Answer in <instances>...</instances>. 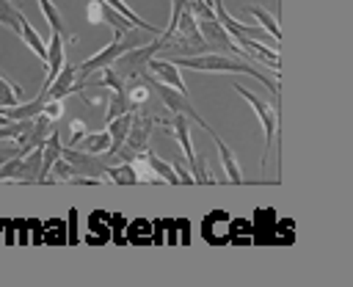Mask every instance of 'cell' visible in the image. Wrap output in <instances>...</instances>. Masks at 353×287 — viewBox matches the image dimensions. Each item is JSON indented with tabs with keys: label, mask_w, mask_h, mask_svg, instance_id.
Segmentation results:
<instances>
[{
	"label": "cell",
	"mask_w": 353,
	"mask_h": 287,
	"mask_svg": "<svg viewBox=\"0 0 353 287\" xmlns=\"http://www.w3.org/2000/svg\"><path fill=\"white\" fill-rule=\"evenodd\" d=\"M174 66H185V69H193V72H229V75H251L256 77L259 83H265L273 94H279V80H270L265 72H259L256 66H251L248 61H237V58H229V55H221V52H204V55H188V58H176L174 52H168V58Z\"/></svg>",
	"instance_id": "cell-1"
},
{
	"label": "cell",
	"mask_w": 353,
	"mask_h": 287,
	"mask_svg": "<svg viewBox=\"0 0 353 287\" xmlns=\"http://www.w3.org/2000/svg\"><path fill=\"white\" fill-rule=\"evenodd\" d=\"M138 44H143V41H138V39H135V33H132V30H127L124 36L113 39L110 44H105L97 55H91V58H85L83 63H77V66H74V69H77V77L83 80V77H88V75H94V72H99V69L110 66L119 55H124L127 50H132V47H138ZM80 80H74V83H80Z\"/></svg>",
	"instance_id": "cell-2"
},
{
	"label": "cell",
	"mask_w": 353,
	"mask_h": 287,
	"mask_svg": "<svg viewBox=\"0 0 353 287\" xmlns=\"http://www.w3.org/2000/svg\"><path fill=\"white\" fill-rule=\"evenodd\" d=\"M152 127H154V119H152V116H146V113H132L127 138H124V144L116 149V155H119L124 163H130L132 155H138V152H143V149L149 146Z\"/></svg>",
	"instance_id": "cell-3"
},
{
	"label": "cell",
	"mask_w": 353,
	"mask_h": 287,
	"mask_svg": "<svg viewBox=\"0 0 353 287\" xmlns=\"http://www.w3.org/2000/svg\"><path fill=\"white\" fill-rule=\"evenodd\" d=\"M141 80H143L149 88H154V91L160 94V99L165 102V108H168L171 113H182V116H188L190 121H196L199 127H204L207 132H212V127L193 110V105H190V99H188L185 94H179L176 88H171V86H165V83H160V80H152V77H141Z\"/></svg>",
	"instance_id": "cell-4"
},
{
	"label": "cell",
	"mask_w": 353,
	"mask_h": 287,
	"mask_svg": "<svg viewBox=\"0 0 353 287\" xmlns=\"http://www.w3.org/2000/svg\"><path fill=\"white\" fill-rule=\"evenodd\" d=\"M232 88H234V91L254 108V113H256V119H259V124H262V132H265V155H262V166H265V160H268V149H270L273 135H276V110H273V105H268L262 97H256V94L248 91L245 86L232 83Z\"/></svg>",
	"instance_id": "cell-5"
},
{
	"label": "cell",
	"mask_w": 353,
	"mask_h": 287,
	"mask_svg": "<svg viewBox=\"0 0 353 287\" xmlns=\"http://www.w3.org/2000/svg\"><path fill=\"white\" fill-rule=\"evenodd\" d=\"M85 19L94 22V25H110L113 33H116V39L124 36L127 30H132V22H127V19H124L119 11H113L105 0H88V6H85Z\"/></svg>",
	"instance_id": "cell-6"
},
{
	"label": "cell",
	"mask_w": 353,
	"mask_h": 287,
	"mask_svg": "<svg viewBox=\"0 0 353 287\" xmlns=\"http://www.w3.org/2000/svg\"><path fill=\"white\" fill-rule=\"evenodd\" d=\"M188 116H182V113H174V119L171 121H165V119H157V124H163L165 130H171V135L176 138V144H179V149H182V155H185V163H188V168H190V177L196 174V155H193V141H190V132H188Z\"/></svg>",
	"instance_id": "cell-7"
},
{
	"label": "cell",
	"mask_w": 353,
	"mask_h": 287,
	"mask_svg": "<svg viewBox=\"0 0 353 287\" xmlns=\"http://www.w3.org/2000/svg\"><path fill=\"white\" fill-rule=\"evenodd\" d=\"M146 69H149L160 83H165V86H171V88H176L179 94L188 97V86H185V80H182V75H179V66H174V63L165 61V58H149Z\"/></svg>",
	"instance_id": "cell-8"
},
{
	"label": "cell",
	"mask_w": 353,
	"mask_h": 287,
	"mask_svg": "<svg viewBox=\"0 0 353 287\" xmlns=\"http://www.w3.org/2000/svg\"><path fill=\"white\" fill-rule=\"evenodd\" d=\"M61 135H58V130H52L50 127V132H47V138H44V144H41V160H39V174H36V182L39 185H44V179H47V174H50V168H52V163L61 157Z\"/></svg>",
	"instance_id": "cell-9"
},
{
	"label": "cell",
	"mask_w": 353,
	"mask_h": 287,
	"mask_svg": "<svg viewBox=\"0 0 353 287\" xmlns=\"http://www.w3.org/2000/svg\"><path fill=\"white\" fill-rule=\"evenodd\" d=\"M74 80H77V69H74L72 63H63V66H61V72L52 77V83H50L47 88H41L44 99H63L66 94H72Z\"/></svg>",
	"instance_id": "cell-10"
},
{
	"label": "cell",
	"mask_w": 353,
	"mask_h": 287,
	"mask_svg": "<svg viewBox=\"0 0 353 287\" xmlns=\"http://www.w3.org/2000/svg\"><path fill=\"white\" fill-rule=\"evenodd\" d=\"M47 77H44V86L41 88H47L50 83H52V77L61 72V66H63V36L61 33H50V41H47Z\"/></svg>",
	"instance_id": "cell-11"
},
{
	"label": "cell",
	"mask_w": 353,
	"mask_h": 287,
	"mask_svg": "<svg viewBox=\"0 0 353 287\" xmlns=\"http://www.w3.org/2000/svg\"><path fill=\"white\" fill-rule=\"evenodd\" d=\"M212 135V141H215V149H218V157H221V166H223V174H226V179L229 182H234V185H240L243 182V171H240V166H237V160H234V155H232V149L215 135V132H210Z\"/></svg>",
	"instance_id": "cell-12"
},
{
	"label": "cell",
	"mask_w": 353,
	"mask_h": 287,
	"mask_svg": "<svg viewBox=\"0 0 353 287\" xmlns=\"http://www.w3.org/2000/svg\"><path fill=\"white\" fill-rule=\"evenodd\" d=\"M130 119H132V110H127V113H121V116H116V119H110L108 124H110V155H116V149L124 144V138H127V130H130Z\"/></svg>",
	"instance_id": "cell-13"
},
{
	"label": "cell",
	"mask_w": 353,
	"mask_h": 287,
	"mask_svg": "<svg viewBox=\"0 0 353 287\" xmlns=\"http://www.w3.org/2000/svg\"><path fill=\"white\" fill-rule=\"evenodd\" d=\"M19 36H22V41H25L41 61H47V44H44V39L33 30V25H30L25 17H22V22H19Z\"/></svg>",
	"instance_id": "cell-14"
},
{
	"label": "cell",
	"mask_w": 353,
	"mask_h": 287,
	"mask_svg": "<svg viewBox=\"0 0 353 287\" xmlns=\"http://www.w3.org/2000/svg\"><path fill=\"white\" fill-rule=\"evenodd\" d=\"M248 14L259 22V28H262L273 41H279V36H281V33H279V22H276V17H273L270 11H265L262 6H248Z\"/></svg>",
	"instance_id": "cell-15"
},
{
	"label": "cell",
	"mask_w": 353,
	"mask_h": 287,
	"mask_svg": "<svg viewBox=\"0 0 353 287\" xmlns=\"http://www.w3.org/2000/svg\"><path fill=\"white\" fill-rule=\"evenodd\" d=\"M80 144H83V152H88V155H102V152L110 149V132H108V130L85 132V138H83Z\"/></svg>",
	"instance_id": "cell-16"
},
{
	"label": "cell",
	"mask_w": 353,
	"mask_h": 287,
	"mask_svg": "<svg viewBox=\"0 0 353 287\" xmlns=\"http://www.w3.org/2000/svg\"><path fill=\"white\" fill-rule=\"evenodd\" d=\"M146 160H149V166L154 168V174H157L163 182H168V185H176V182H179V177H176V171H174V166H171V163H165L163 157H157L149 146H146Z\"/></svg>",
	"instance_id": "cell-17"
},
{
	"label": "cell",
	"mask_w": 353,
	"mask_h": 287,
	"mask_svg": "<svg viewBox=\"0 0 353 287\" xmlns=\"http://www.w3.org/2000/svg\"><path fill=\"white\" fill-rule=\"evenodd\" d=\"M36 3H39L41 14H44V19H47L50 30H55V33H61V36L66 39V25H63V19H61V11L55 8V3H52V0H36Z\"/></svg>",
	"instance_id": "cell-18"
},
{
	"label": "cell",
	"mask_w": 353,
	"mask_h": 287,
	"mask_svg": "<svg viewBox=\"0 0 353 287\" xmlns=\"http://www.w3.org/2000/svg\"><path fill=\"white\" fill-rule=\"evenodd\" d=\"M19 22H22V11L11 0H0V25L11 28L19 36Z\"/></svg>",
	"instance_id": "cell-19"
},
{
	"label": "cell",
	"mask_w": 353,
	"mask_h": 287,
	"mask_svg": "<svg viewBox=\"0 0 353 287\" xmlns=\"http://www.w3.org/2000/svg\"><path fill=\"white\" fill-rule=\"evenodd\" d=\"M105 3H108L113 11H119V14H121L127 22H132V25H138V28H143V30H149V33H154V36H157V28H154L152 22H143V19H141V17H138L132 8H127L121 0H105Z\"/></svg>",
	"instance_id": "cell-20"
},
{
	"label": "cell",
	"mask_w": 353,
	"mask_h": 287,
	"mask_svg": "<svg viewBox=\"0 0 353 287\" xmlns=\"http://www.w3.org/2000/svg\"><path fill=\"white\" fill-rule=\"evenodd\" d=\"M108 174V182H116V185H135V171L130 163H121V166H113V168H105Z\"/></svg>",
	"instance_id": "cell-21"
},
{
	"label": "cell",
	"mask_w": 353,
	"mask_h": 287,
	"mask_svg": "<svg viewBox=\"0 0 353 287\" xmlns=\"http://www.w3.org/2000/svg\"><path fill=\"white\" fill-rule=\"evenodd\" d=\"M22 99V88L17 83H8L3 75H0V108H11V105H19Z\"/></svg>",
	"instance_id": "cell-22"
},
{
	"label": "cell",
	"mask_w": 353,
	"mask_h": 287,
	"mask_svg": "<svg viewBox=\"0 0 353 287\" xmlns=\"http://www.w3.org/2000/svg\"><path fill=\"white\" fill-rule=\"evenodd\" d=\"M41 116H44L47 121H58V119L63 116V99H44Z\"/></svg>",
	"instance_id": "cell-23"
},
{
	"label": "cell",
	"mask_w": 353,
	"mask_h": 287,
	"mask_svg": "<svg viewBox=\"0 0 353 287\" xmlns=\"http://www.w3.org/2000/svg\"><path fill=\"white\" fill-rule=\"evenodd\" d=\"M69 130H72L69 146H77V144L85 138V132H88V127H85V121H83V119H72V121H69Z\"/></svg>",
	"instance_id": "cell-24"
},
{
	"label": "cell",
	"mask_w": 353,
	"mask_h": 287,
	"mask_svg": "<svg viewBox=\"0 0 353 287\" xmlns=\"http://www.w3.org/2000/svg\"><path fill=\"white\" fill-rule=\"evenodd\" d=\"M52 168H55V174H58V182H66V177L74 174V166H72L69 160H63V157H58V160L52 163Z\"/></svg>",
	"instance_id": "cell-25"
}]
</instances>
